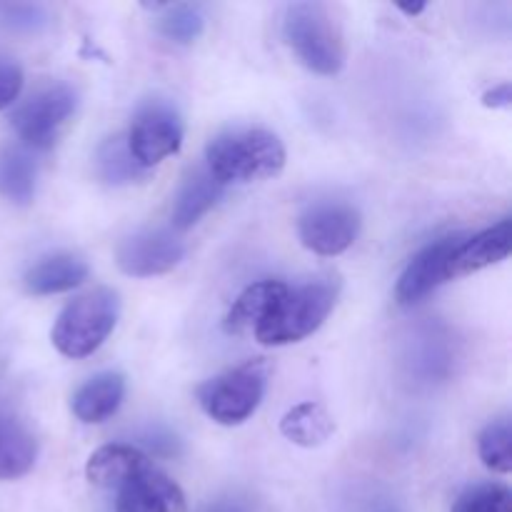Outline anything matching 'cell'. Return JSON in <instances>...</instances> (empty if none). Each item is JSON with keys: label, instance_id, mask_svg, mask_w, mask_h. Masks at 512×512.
<instances>
[{"label": "cell", "instance_id": "6da1fadb", "mask_svg": "<svg viewBox=\"0 0 512 512\" xmlns=\"http://www.w3.org/2000/svg\"><path fill=\"white\" fill-rule=\"evenodd\" d=\"M205 168L218 183H255L285 168V145L265 128H230L205 148Z\"/></svg>", "mask_w": 512, "mask_h": 512}, {"label": "cell", "instance_id": "7a4b0ae2", "mask_svg": "<svg viewBox=\"0 0 512 512\" xmlns=\"http://www.w3.org/2000/svg\"><path fill=\"white\" fill-rule=\"evenodd\" d=\"M283 35L295 58L315 75L333 78L345 68L343 28L323 3H293L285 10Z\"/></svg>", "mask_w": 512, "mask_h": 512}, {"label": "cell", "instance_id": "3957f363", "mask_svg": "<svg viewBox=\"0 0 512 512\" xmlns=\"http://www.w3.org/2000/svg\"><path fill=\"white\" fill-rule=\"evenodd\" d=\"M340 283L338 280H315L300 288H288V293L280 298L273 313L258 325L255 338L258 343L280 348V345L300 343L308 335H313L325 323L338 303Z\"/></svg>", "mask_w": 512, "mask_h": 512}, {"label": "cell", "instance_id": "277c9868", "mask_svg": "<svg viewBox=\"0 0 512 512\" xmlns=\"http://www.w3.org/2000/svg\"><path fill=\"white\" fill-rule=\"evenodd\" d=\"M120 315L118 293L110 288H95L80 295L63 308L53 328V345L60 355L80 360L93 355L113 333Z\"/></svg>", "mask_w": 512, "mask_h": 512}, {"label": "cell", "instance_id": "5b68a950", "mask_svg": "<svg viewBox=\"0 0 512 512\" xmlns=\"http://www.w3.org/2000/svg\"><path fill=\"white\" fill-rule=\"evenodd\" d=\"M270 368L265 360H248L223 375L205 380L198 388V403L203 413L218 425L233 428L253 418L268 390Z\"/></svg>", "mask_w": 512, "mask_h": 512}, {"label": "cell", "instance_id": "8992f818", "mask_svg": "<svg viewBox=\"0 0 512 512\" xmlns=\"http://www.w3.org/2000/svg\"><path fill=\"white\" fill-rule=\"evenodd\" d=\"M75 105H78V93L70 85H45L43 90L33 93L23 105L15 108L10 123L28 148L48 150L73 118Z\"/></svg>", "mask_w": 512, "mask_h": 512}, {"label": "cell", "instance_id": "52a82bcc", "mask_svg": "<svg viewBox=\"0 0 512 512\" xmlns=\"http://www.w3.org/2000/svg\"><path fill=\"white\" fill-rule=\"evenodd\" d=\"M125 143L135 163L150 170L178 153L183 145V123L170 105L150 100L135 113Z\"/></svg>", "mask_w": 512, "mask_h": 512}, {"label": "cell", "instance_id": "ba28073f", "mask_svg": "<svg viewBox=\"0 0 512 512\" xmlns=\"http://www.w3.org/2000/svg\"><path fill=\"white\" fill-rule=\"evenodd\" d=\"M360 213L348 203H315L298 218L300 243L315 255L333 258L345 253L360 235Z\"/></svg>", "mask_w": 512, "mask_h": 512}, {"label": "cell", "instance_id": "9c48e42d", "mask_svg": "<svg viewBox=\"0 0 512 512\" xmlns=\"http://www.w3.org/2000/svg\"><path fill=\"white\" fill-rule=\"evenodd\" d=\"M183 255L185 243L170 230H140L120 240L115 263L130 278H155L170 273Z\"/></svg>", "mask_w": 512, "mask_h": 512}, {"label": "cell", "instance_id": "30bf717a", "mask_svg": "<svg viewBox=\"0 0 512 512\" xmlns=\"http://www.w3.org/2000/svg\"><path fill=\"white\" fill-rule=\"evenodd\" d=\"M463 243V235H448L435 243L425 245L418 255L408 263L403 270L395 288V300L400 305H415L433 293L438 285L448 283L450 280V258H453L455 248Z\"/></svg>", "mask_w": 512, "mask_h": 512}, {"label": "cell", "instance_id": "8fae6325", "mask_svg": "<svg viewBox=\"0 0 512 512\" xmlns=\"http://www.w3.org/2000/svg\"><path fill=\"white\" fill-rule=\"evenodd\" d=\"M115 512H185V495L175 480L150 465L118 488Z\"/></svg>", "mask_w": 512, "mask_h": 512}, {"label": "cell", "instance_id": "7c38bea8", "mask_svg": "<svg viewBox=\"0 0 512 512\" xmlns=\"http://www.w3.org/2000/svg\"><path fill=\"white\" fill-rule=\"evenodd\" d=\"M510 248L512 223L508 218L500 220L493 228H485L483 233L463 238V243L455 248L453 258H450V280L480 273V270L500 263V260L508 258Z\"/></svg>", "mask_w": 512, "mask_h": 512}, {"label": "cell", "instance_id": "4fadbf2b", "mask_svg": "<svg viewBox=\"0 0 512 512\" xmlns=\"http://www.w3.org/2000/svg\"><path fill=\"white\" fill-rule=\"evenodd\" d=\"M150 468V460L143 450L133 448V445L113 443L103 445V448L95 450L88 458L85 465V478L95 488H123L128 480H133L135 475H140L143 470Z\"/></svg>", "mask_w": 512, "mask_h": 512}, {"label": "cell", "instance_id": "5bb4252c", "mask_svg": "<svg viewBox=\"0 0 512 512\" xmlns=\"http://www.w3.org/2000/svg\"><path fill=\"white\" fill-rule=\"evenodd\" d=\"M290 285L283 280H260V283L248 285L243 293L235 298V303L230 305L228 315L223 320L225 333L230 335H245L255 333L258 325L273 313L275 305L280 303L285 293H288Z\"/></svg>", "mask_w": 512, "mask_h": 512}, {"label": "cell", "instance_id": "9a60e30c", "mask_svg": "<svg viewBox=\"0 0 512 512\" xmlns=\"http://www.w3.org/2000/svg\"><path fill=\"white\" fill-rule=\"evenodd\" d=\"M125 398V378L120 373H98L75 390L70 410L85 425H98L113 418Z\"/></svg>", "mask_w": 512, "mask_h": 512}, {"label": "cell", "instance_id": "2e32d148", "mask_svg": "<svg viewBox=\"0 0 512 512\" xmlns=\"http://www.w3.org/2000/svg\"><path fill=\"white\" fill-rule=\"evenodd\" d=\"M90 268L73 253H55L35 263L25 273L23 285L30 295H58L78 288L88 280Z\"/></svg>", "mask_w": 512, "mask_h": 512}, {"label": "cell", "instance_id": "e0dca14e", "mask_svg": "<svg viewBox=\"0 0 512 512\" xmlns=\"http://www.w3.org/2000/svg\"><path fill=\"white\" fill-rule=\"evenodd\" d=\"M225 185L213 178L208 168H195L188 178L180 185L178 195L173 203V228L175 230H188L208 213L210 208L218 205L223 198Z\"/></svg>", "mask_w": 512, "mask_h": 512}, {"label": "cell", "instance_id": "ac0fdd59", "mask_svg": "<svg viewBox=\"0 0 512 512\" xmlns=\"http://www.w3.org/2000/svg\"><path fill=\"white\" fill-rule=\"evenodd\" d=\"M38 440L20 420L0 415V480H18L33 470Z\"/></svg>", "mask_w": 512, "mask_h": 512}, {"label": "cell", "instance_id": "d6986e66", "mask_svg": "<svg viewBox=\"0 0 512 512\" xmlns=\"http://www.w3.org/2000/svg\"><path fill=\"white\" fill-rule=\"evenodd\" d=\"M38 183V163L25 148H0V195L15 205H30Z\"/></svg>", "mask_w": 512, "mask_h": 512}, {"label": "cell", "instance_id": "ffe728a7", "mask_svg": "<svg viewBox=\"0 0 512 512\" xmlns=\"http://www.w3.org/2000/svg\"><path fill=\"white\" fill-rule=\"evenodd\" d=\"M280 433L300 448H320L335 433L333 415L320 403H300L280 420Z\"/></svg>", "mask_w": 512, "mask_h": 512}, {"label": "cell", "instance_id": "44dd1931", "mask_svg": "<svg viewBox=\"0 0 512 512\" xmlns=\"http://www.w3.org/2000/svg\"><path fill=\"white\" fill-rule=\"evenodd\" d=\"M95 173L108 185L135 183L145 173L130 155L125 135H113L95 150Z\"/></svg>", "mask_w": 512, "mask_h": 512}, {"label": "cell", "instance_id": "7402d4cb", "mask_svg": "<svg viewBox=\"0 0 512 512\" xmlns=\"http://www.w3.org/2000/svg\"><path fill=\"white\" fill-rule=\"evenodd\" d=\"M155 25H158V33L163 35V38L173 40V43L178 45H190L203 35L205 15L200 5H163V8H160V18L155 20Z\"/></svg>", "mask_w": 512, "mask_h": 512}, {"label": "cell", "instance_id": "603a6c76", "mask_svg": "<svg viewBox=\"0 0 512 512\" xmlns=\"http://www.w3.org/2000/svg\"><path fill=\"white\" fill-rule=\"evenodd\" d=\"M478 455L488 470L508 475L512 470V428L508 418L493 420L478 435Z\"/></svg>", "mask_w": 512, "mask_h": 512}, {"label": "cell", "instance_id": "cb8c5ba5", "mask_svg": "<svg viewBox=\"0 0 512 512\" xmlns=\"http://www.w3.org/2000/svg\"><path fill=\"white\" fill-rule=\"evenodd\" d=\"M450 512H512V495L505 485H473L455 500Z\"/></svg>", "mask_w": 512, "mask_h": 512}, {"label": "cell", "instance_id": "d4e9b609", "mask_svg": "<svg viewBox=\"0 0 512 512\" xmlns=\"http://www.w3.org/2000/svg\"><path fill=\"white\" fill-rule=\"evenodd\" d=\"M0 23L15 33H40L50 25V13L38 3H5L0 5Z\"/></svg>", "mask_w": 512, "mask_h": 512}, {"label": "cell", "instance_id": "484cf974", "mask_svg": "<svg viewBox=\"0 0 512 512\" xmlns=\"http://www.w3.org/2000/svg\"><path fill=\"white\" fill-rule=\"evenodd\" d=\"M23 90V68L18 60L0 53V110L10 108Z\"/></svg>", "mask_w": 512, "mask_h": 512}, {"label": "cell", "instance_id": "4316f807", "mask_svg": "<svg viewBox=\"0 0 512 512\" xmlns=\"http://www.w3.org/2000/svg\"><path fill=\"white\" fill-rule=\"evenodd\" d=\"M483 105L485 108H493V110H500V108H510L512 105V85L505 80V83L495 85V88H490L488 93L483 95Z\"/></svg>", "mask_w": 512, "mask_h": 512}, {"label": "cell", "instance_id": "83f0119b", "mask_svg": "<svg viewBox=\"0 0 512 512\" xmlns=\"http://www.w3.org/2000/svg\"><path fill=\"white\" fill-rule=\"evenodd\" d=\"M398 8L403 10L405 15H410V18H415V15L423 13V10L428 8V5H425V3H418V5H398Z\"/></svg>", "mask_w": 512, "mask_h": 512}, {"label": "cell", "instance_id": "f1b7e54d", "mask_svg": "<svg viewBox=\"0 0 512 512\" xmlns=\"http://www.w3.org/2000/svg\"><path fill=\"white\" fill-rule=\"evenodd\" d=\"M208 512H238V510H230V508H213V510H208Z\"/></svg>", "mask_w": 512, "mask_h": 512}]
</instances>
